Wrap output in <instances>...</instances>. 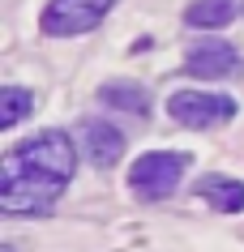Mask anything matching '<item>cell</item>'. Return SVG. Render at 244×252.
<instances>
[{"label": "cell", "instance_id": "cell-2", "mask_svg": "<svg viewBox=\"0 0 244 252\" xmlns=\"http://www.w3.org/2000/svg\"><path fill=\"white\" fill-rule=\"evenodd\" d=\"M184 171H189V154H180V150H150V154H141L129 167V188L141 201H163L176 192Z\"/></svg>", "mask_w": 244, "mask_h": 252}, {"label": "cell", "instance_id": "cell-1", "mask_svg": "<svg viewBox=\"0 0 244 252\" xmlns=\"http://www.w3.org/2000/svg\"><path fill=\"white\" fill-rule=\"evenodd\" d=\"M77 171V146L69 133L47 128L0 158V210L13 218H43Z\"/></svg>", "mask_w": 244, "mask_h": 252}, {"label": "cell", "instance_id": "cell-9", "mask_svg": "<svg viewBox=\"0 0 244 252\" xmlns=\"http://www.w3.org/2000/svg\"><path fill=\"white\" fill-rule=\"evenodd\" d=\"M236 17V0H193L184 9V22L193 30H223Z\"/></svg>", "mask_w": 244, "mask_h": 252}, {"label": "cell", "instance_id": "cell-5", "mask_svg": "<svg viewBox=\"0 0 244 252\" xmlns=\"http://www.w3.org/2000/svg\"><path fill=\"white\" fill-rule=\"evenodd\" d=\"M240 68V52L231 47V43L223 39H202L193 43L189 56H184V73H193V77H231Z\"/></svg>", "mask_w": 244, "mask_h": 252}, {"label": "cell", "instance_id": "cell-6", "mask_svg": "<svg viewBox=\"0 0 244 252\" xmlns=\"http://www.w3.org/2000/svg\"><path fill=\"white\" fill-rule=\"evenodd\" d=\"M81 150L99 171H107V167H116L124 158V133L111 120H86L81 124Z\"/></svg>", "mask_w": 244, "mask_h": 252}, {"label": "cell", "instance_id": "cell-10", "mask_svg": "<svg viewBox=\"0 0 244 252\" xmlns=\"http://www.w3.org/2000/svg\"><path fill=\"white\" fill-rule=\"evenodd\" d=\"M35 111V94L22 86H0V128H13Z\"/></svg>", "mask_w": 244, "mask_h": 252}, {"label": "cell", "instance_id": "cell-8", "mask_svg": "<svg viewBox=\"0 0 244 252\" xmlns=\"http://www.w3.org/2000/svg\"><path fill=\"white\" fill-rule=\"evenodd\" d=\"M99 103L116 107V111L146 116V111H150V90H146V86H137V81H107V86H99Z\"/></svg>", "mask_w": 244, "mask_h": 252}, {"label": "cell", "instance_id": "cell-3", "mask_svg": "<svg viewBox=\"0 0 244 252\" xmlns=\"http://www.w3.org/2000/svg\"><path fill=\"white\" fill-rule=\"evenodd\" d=\"M167 116L184 124V128H223L236 116V98L231 94H214V90H176L167 98Z\"/></svg>", "mask_w": 244, "mask_h": 252}, {"label": "cell", "instance_id": "cell-7", "mask_svg": "<svg viewBox=\"0 0 244 252\" xmlns=\"http://www.w3.org/2000/svg\"><path fill=\"white\" fill-rule=\"evenodd\" d=\"M197 197L210 201L218 214H240L244 210V180H231V175H202V180H197Z\"/></svg>", "mask_w": 244, "mask_h": 252}, {"label": "cell", "instance_id": "cell-4", "mask_svg": "<svg viewBox=\"0 0 244 252\" xmlns=\"http://www.w3.org/2000/svg\"><path fill=\"white\" fill-rule=\"evenodd\" d=\"M116 0H47L43 9V34L52 39H77V34H90L95 26H103V17L111 13Z\"/></svg>", "mask_w": 244, "mask_h": 252}, {"label": "cell", "instance_id": "cell-11", "mask_svg": "<svg viewBox=\"0 0 244 252\" xmlns=\"http://www.w3.org/2000/svg\"><path fill=\"white\" fill-rule=\"evenodd\" d=\"M0 252H17V248H13V244H4V248H0Z\"/></svg>", "mask_w": 244, "mask_h": 252}]
</instances>
